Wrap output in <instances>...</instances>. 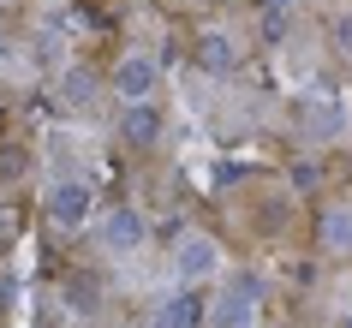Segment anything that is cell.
<instances>
[{"mask_svg": "<svg viewBox=\"0 0 352 328\" xmlns=\"http://www.w3.org/2000/svg\"><path fill=\"white\" fill-rule=\"evenodd\" d=\"M120 84H126V90H149V66H126Z\"/></svg>", "mask_w": 352, "mask_h": 328, "instance_id": "cell-1", "label": "cell"}]
</instances>
